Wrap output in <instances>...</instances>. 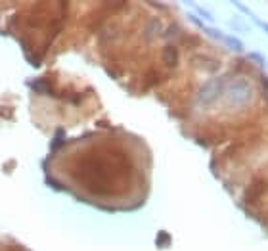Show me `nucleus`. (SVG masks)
Returning a JSON list of instances; mask_svg holds the SVG:
<instances>
[{
  "label": "nucleus",
  "instance_id": "1",
  "mask_svg": "<svg viewBox=\"0 0 268 251\" xmlns=\"http://www.w3.org/2000/svg\"><path fill=\"white\" fill-rule=\"evenodd\" d=\"M224 96L232 108H247L253 100V85L243 75L234 77L232 81H228Z\"/></svg>",
  "mask_w": 268,
  "mask_h": 251
},
{
  "label": "nucleus",
  "instance_id": "2",
  "mask_svg": "<svg viewBox=\"0 0 268 251\" xmlns=\"http://www.w3.org/2000/svg\"><path fill=\"white\" fill-rule=\"evenodd\" d=\"M226 87H228V77H214V79H211L209 83H205L203 87L199 88V92L195 96L197 104L203 106V108L214 104L226 92Z\"/></svg>",
  "mask_w": 268,
  "mask_h": 251
},
{
  "label": "nucleus",
  "instance_id": "3",
  "mask_svg": "<svg viewBox=\"0 0 268 251\" xmlns=\"http://www.w3.org/2000/svg\"><path fill=\"white\" fill-rule=\"evenodd\" d=\"M192 22L195 23L197 27H201V31H203V33H207L209 37H213L214 41L226 44L228 48H232V50H236V52H243V44H241V41H239V39L232 37V35L222 33V31H218V29H213V27H209V25L201 23L199 20H197V18H193V16H192Z\"/></svg>",
  "mask_w": 268,
  "mask_h": 251
},
{
  "label": "nucleus",
  "instance_id": "4",
  "mask_svg": "<svg viewBox=\"0 0 268 251\" xmlns=\"http://www.w3.org/2000/svg\"><path fill=\"white\" fill-rule=\"evenodd\" d=\"M161 56H163V62L167 64V66H176L178 64V50L172 46V44H167L165 48H163V52H161Z\"/></svg>",
  "mask_w": 268,
  "mask_h": 251
},
{
  "label": "nucleus",
  "instance_id": "5",
  "mask_svg": "<svg viewBox=\"0 0 268 251\" xmlns=\"http://www.w3.org/2000/svg\"><path fill=\"white\" fill-rule=\"evenodd\" d=\"M234 6H236V8H239V10L243 12V14H247V18H251V20H253V23H255V25H258V27H260V29H262V31L268 35V23L266 22H262L258 16H255V14H253L251 10H247L245 6H243V4H239V2H234Z\"/></svg>",
  "mask_w": 268,
  "mask_h": 251
},
{
  "label": "nucleus",
  "instance_id": "6",
  "mask_svg": "<svg viewBox=\"0 0 268 251\" xmlns=\"http://www.w3.org/2000/svg\"><path fill=\"white\" fill-rule=\"evenodd\" d=\"M249 60H253V62H255V64H258L260 67L268 69V62L264 60V56L257 54V52H251V54H249Z\"/></svg>",
  "mask_w": 268,
  "mask_h": 251
},
{
  "label": "nucleus",
  "instance_id": "7",
  "mask_svg": "<svg viewBox=\"0 0 268 251\" xmlns=\"http://www.w3.org/2000/svg\"><path fill=\"white\" fill-rule=\"evenodd\" d=\"M193 8H195V12H197V14H199V16L203 18V20H207V22H214L213 16H211V14H209V12H207V10H203L201 6H193Z\"/></svg>",
  "mask_w": 268,
  "mask_h": 251
}]
</instances>
